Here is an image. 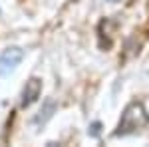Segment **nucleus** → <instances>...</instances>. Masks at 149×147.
Wrapping results in <instances>:
<instances>
[{
	"label": "nucleus",
	"instance_id": "1",
	"mask_svg": "<svg viewBox=\"0 0 149 147\" xmlns=\"http://www.w3.org/2000/svg\"><path fill=\"white\" fill-rule=\"evenodd\" d=\"M147 121H149V115L145 113L143 105H141V103H131V105L125 109V113H123V117H121L119 125H117L115 135L129 133V131L137 129V127H141V125H145Z\"/></svg>",
	"mask_w": 149,
	"mask_h": 147
},
{
	"label": "nucleus",
	"instance_id": "2",
	"mask_svg": "<svg viewBox=\"0 0 149 147\" xmlns=\"http://www.w3.org/2000/svg\"><path fill=\"white\" fill-rule=\"evenodd\" d=\"M24 58V52L20 48H8L2 52L0 56V76H8L10 72L16 70V66L22 62Z\"/></svg>",
	"mask_w": 149,
	"mask_h": 147
},
{
	"label": "nucleus",
	"instance_id": "3",
	"mask_svg": "<svg viewBox=\"0 0 149 147\" xmlns=\"http://www.w3.org/2000/svg\"><path fill=\"white\" fill-rule=\"evenodd\" d=\"M40 91H42V82L38 78H32L26 82V88L22 91V107H28V105H32V103L40 98Z\"/></svg>",
	"mask_w": 149,
	"mask_h": 147
},
{
	"label": "nucleus",
	"instance_id": "4",
	"mask_svg": "<svg viewBox=\"0 0 149 147\" xmlns=\"http://www.w3.org/2000/svg\"><path fill=\"white\" fill-rule=\"evenodd\" d=\"M54 109H56V103L52 102V100H48L46 107H44V109H40V115H36V117H34V123H44L46 119H50Z\"/></svg>",
	"mask_w": 149,
	"mask_h": 147
},
{
	"label": "nucleus",
	"instance_id": "5",
	"mask_svg": "<svg viewBox=\"0 0 149 147\" xmlns=\"http://www.w3.org/2000/svg\"><path fill=\"white\" fill-rule=\"evenodd\" d=\"M100 133V123H93L92 125V135H97Z\"/></svg>",
	"mask_w": 149,
	"mask_h": 147
}]
</instances>
